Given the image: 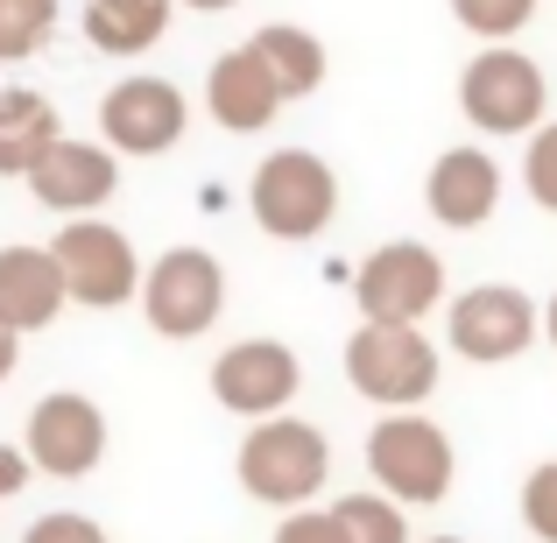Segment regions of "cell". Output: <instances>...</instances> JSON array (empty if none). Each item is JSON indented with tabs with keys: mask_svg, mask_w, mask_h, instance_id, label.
I'll return each instance as SVG.
<instances>
[{
	"mask_svg": "<svg viewBox=\"0 0 557 543\" xmlns=\"http://www.w3.org/2000/svg\"><path fill=\"white\" fill-rule=\"evenodd\" d=\"M233 473H240V488L255 502L283 508V516L289 508H311L332 480V437L304 417H261L240 437V452H233Z\"/></svg>",
	"mask_w": 557,
	"mask_h": 543,
	"instance_id": "obj_1",
	"label": "cell"
},
{
	"mask_svg": "<svg viewBox=\"0 0 557 543\" xmlns=\"http://www.w3.org/2000/svg\"><path fill=\"white\" fill-rule=\"evenodd\" d=\"M368 473L388 502L431 508L459 480V452L437 431V417H423V409H381V423L368 431Z\"/></svg>",
	"mask_w": 557,
	"mask_h": 543,
	"instance_id": "obj_2",
	"label": "cell"
},
{
	"mask_svg": "<svg viewBox=\"0 0 557 543\" xmlns=\"http://www.w3.org/2000/svg\"><path fill=\"white\" fill-rule=\"evenodd\" d=\"M459 113L480 127V135L508 141V135H536L550 113V78L530 50L516 42H487L473 64L459 71Z\"/></svg>",
	"mask_w": 557,
	"mask_h": 543,
	"instance_id": "obj_3",
	"label": "cell"
},
{
	"mask_svg": "<svg viewBox=\"0 0 557 543\" xmlns=\"http://www.w3.org/2000/svg\"><path fill=\"white\" fill-rule=\"evenodd\" d=\"M247 205H255V226L269 240H318L332 226V212H339V177L311 149H275L255 163Z\"/></svg>",
	"mask_w": 557,
	"mask_h": 543,
	"instance_id": "obj_4",
	"label": "cell"
},
{
	"mask_svg": "<svg viewBox=\"0 0 557 543\" xmlns=\"http://www.w3.org/2000/svg\"><path fill=\"white\" fill-rule=\"evenodd\" d=\"M346 381L381 409H423L437 395V346L423 340V325L360 318V332L346 340Z\"/></svg>",
	"mask_w": 557,
	"mask_h": 543,
	"instance_id": "obj_5",
	"label": "cell"
},
{
	"mask_svg": "<svg viewBox=\"0 0 557 543\" xmlns=\"http://www.w3.org/2000/svg\"><path fill=\"white\" fill-rule=\"evenodd\" d=\"M50 255H57V269H64L71 304H85V311H121V304L141 297V255L113 219H99V212L64 219Z\"/></svg>",
	"mask_w": 557,
	"mask_h": 543,
	"instance_id": "obj_6",
	"label": "cell"
},
{
	"mask_svg": "<svg viewBox=\"0 0 557 543\" xmlns=\"http://www.w3.org/2000/svg\"><path fill=\"white\" fill-rule=\"evenodd\" d=\"M226 311V269L205 247H170L141 269V318L156 340H205Z\"/></svg>",
	"mask_w": 557,
	"mask_h": 543,
	"instance_id": "obj_7",
	"label": "cell"
},
{
	"mask_svg": "<svg viewBox=\"0 0 557 543\" xmlns=\"http://www.w3.org/2000/svg\"><path fill=\"white\" fill-rule=\"evenodd\" d=\"M544 332V304L516 283H473L451 297L445 311V340L459 360L473 367H502V360H522Z\"/></svg>",
	"mask_w": 557,
	"mask_h": 543,
	"instance_id": "obj_8",
	"label": "cell"
},
{
	"mask_svg": "<svg viewBox=\"0 0 557 543\" xmlns=\"http://www.w3.org/2000/svg\"><path fill=\"white\" fill-rule=\"evenodd\" d=\"M354 304L374 325H417L445 304V261L423 240H381L354 269Z\"/></svg>",
	"mask_w": 557,
	"mask_h": 543,
	"instance_id": "obj_9",
	"label": "cell"
},
{
	"mask_svg": "<svg viewBox=\"0 0 557 543\" xmlns=\"http://www.w3.org/2000/svg\"><path fill=\"white\" fill-rule=\"evenodd\" d=\"M22 452H28V466L50 473V480H85L107 459V409L78 388H50L22 423Z\"/></svg>",
	"mask_w": 557,
	"mask_h": 543,
	"instance_id": "obj_10",
	"label": "cell"
},
{
	"mask_svg": "<svg viewBox=\"0 0 557 543\" xmlns=\"http://www.w3.org/2000/svg\"><path fill=\"white\" fill-rule=\"evenodd\" d=\"M304 388V360L289 354L283 340H233L226 354L212 360V403L226 409V417H289V403H297Z\"/></svg>",
	"mask_w": 557,
	"mask_h": 543,
	"instance_id": "obj_11",
	"label": "cell"
},
{
	"mask_svg": "<svg viewBox=\"0 0 557 543\" xmlns=\"http://www.w3.org/2000/svg\"><path fill=\"white\" fill-rule=\"evenodd\" d=\"M184 127H190V99L170 78H149V71L121 78L99 99V141L113 156H170L184 141Z\"/></svg>",
	"mask_w": 557,
	"mask_h": 543,
	"instance_id": "obj_12",
	"label": "cell"
},
{
	"mask_svg": "<svg viewBox=\"0 0 557 543\" xmlns=\"http://www.w3.org/2000/svg\"><path fill=\"white\" fill-rule=\"evenodd\" d=\"M28 198L42 205V212H57V219H92L99 205L121 190V156L107 149V141H78V135H64V141H50L42 149V163L28 170Z\"/></svg>",
	"mask_w": 557,
	"mask_h": 543,
	"instance_id": "obj_13",
	"label": "cell"
},
{
	"mask_svg": "<svg viewBox=\"0 0 557 543\" xmlns=\"http://www.w3.org/2000/svg\"><path fill=\"white\" fill-rule=\"evenodd\" d=\"M283 107L289 99L275 92V78H269V64H261L255 42L212 57V71H205V113H212L226 135H261Z\"/></svg>",
	"mask_w": 557,
	"mask_h": 543,
	"instance_id": "obj_14",
	"label": "cell"
},
{
	"mask_svg": "<svg viewBox=\"0 0 557 543\" xmlns=\"http://www.w3.org/2000/svg\"><path fill=\"white\" fill-rule=\"evenodd\" d=\"M494 205H502V163L487 149H445L431 163V177H423V212L451 233L487 226Z\"/></svg>",
	"mask_w": 557,
	"mask_h": 543,
	"instance_id": "obj_15",
	"label": "cell"
},
{
	"mask_svg": "<svg viewBox=\"0 0 557 543\" xmlns=\"http://www.w3.org/2000/svg\"><path fill=\"white\" fill-rule=\"evenodd\" d=\"M64 304H71V289H64V269H57L50 247H28V240L0 247V325L28 340V332L57 325Z\"/></svg>",
	"mask_w": 557,
	"mask_h": 543,
	"instance_id": "obj_16",
	"label": "cell"
},
{
	"mask_svg": "<svg viewBox=\"0 0 557 543\" xmlns=\"http://www.w3.org/2000/svg\"><path fill=\"white\" fill-rule=\"evenodd\" d=\"M50 141H64V121L50 99L28 85H0V177H28Z\"/></svg>",
	"mask_w": 557,
	"mask_h": 543,
	"instance_id": "obj_17",
	"label": "cell"
},
{
	"mask_svg": "<svg viewBox=\"0 0 557 543\" xmlns=\"http://www.w3.org/2000/svg\"><path fill=\"white\" fill-rule=\"evenodd\" d=\"M177 0H85V42L99 57H141L170 36Z\"/></svg>",
	"mask_w": 557,
	"mask_h": 543,
	"instance_id": "obj_18",
	"label": "cell"
},
{
	"mask_svg": "<svg viewBox=\"0 0 557 543\" xmlns=\"http://www.w3.org/2000/svg\"><path fill=\"white\" fill-rule=\"evenodd\" d=\"M247 42L261 50V64H269V78H275V92H283V99H304V92L325 85V42H318L311 28L269 22V28H255Z\"/></svg>",
	"mask_w": 557,
	"mask_h": 543,
	"instance_id": "obj_19",
	"label": "cell"
},
{
	"mask_svg": "<svg viewBox=\"0 0 557 543\" xmlns=\"http://www.w3.org/2000/svg\"><path fill=\"white\" fill-rule=\"evenodd\" d=\"M57 36V0H0V64H28Z\"/></svg>",
	"mask_w": 557,
	"mask_h": 543,
	"instance_id": "obj_20",
	"label": "cell"
},
{
	"mask_svg": "<svg viewBox=\"0 0 557 543\" xmlns=\"http://www.w3.org/2000/svg\"><path fill=\"white\" fill-rule=\"evenodd\" d=\"M332 516L346 522V536H354V543H417V536H409V522H403V502H388V494H339Z\"/></svg>",
	"mask_w": 557,
	"mask_h": 543,
	"instance_id": "obj_21",
	"label": "cell"
},
{
	"mask_svg": "<svg viewBox=\"0 0 557 543\" xmlns=\"http://www.w3.org/2000/svg\"><path fill=\"white\" fill-rule=\"evenodd\" d=\"M466 36H487V42H508L536 22V0H451Z\"/></svg>",
	"mask_w": 557,
	"mask_h": 543,
	"instance_id": "obj_22",
	"label": "cell"
},
{
	"mask_svg": "<svg viewBox=\"0 0 557 543\" xmlns=\"http://www.w3.org/2000/svg\"><path fill=\"white\" fill-rule=\"evenodd\" d=\"M522 522H530L536 543H557V459L530 466V480H522Z\"/></svg>",
	"mask_w": 557,
	"mask_h": 543,
	"instance_id": "obj_23",
	"label": "cell"
},
{
	"mask_svg": "<svg viewBox=\"0 0 557 543\" xmlns=\"http://www.w3.org/2000/svg\"><path fill=\"white\" fill-rule=\"evenodd\" d=\"M522 184H530V198L557 212V121H544L530 135V149H522Z\"/></svg>",
	"mask_w": 557,
	"mask_h": 543,
	"instance_id": "obj_24",
	"label": "cell"
},
{
	"mask_svg": "<svg viewBox=\"0 0 557 543\" xmlns=\"http://www.w3.org/2000/svg\"><path fill=\"white\" fill-rule=\"evenodd\" d=\"M22 543H113V536L92 516H78V508H50V516H36L22 530Z\"/></svg>",
	"mask_w": 557,
	"mask_h": 543,
	"instance_id": "obj_25",
	"label": "cell"
},
{
	"mask_svg": "<svg viewBox=\"0 0 557 543\" xmlns=\"http://www.w3.org/2000/svg\"><path fill=\"white\" fill-rule=\"evenodd\" d=\"M275 543H354V536H346V522L332 516V508H289Z\"/></svg>",
	"mask_w": 557,
	"mask_h": 543,
	"instance_id": "obj_26",
	"label": "cell"
},
{
	"mask_svg": "<svg viewBox=\"0 0 557 543\" xmlns=\"http://www.w3.org/2000/svg\"><path fill=\"white\" fill-rule=\"evenodd\" d=\"M28 473H36V466H28V452L22 445H0V502L28 488Z\"/></svg>",
	"mask_w": 557,
	"mask_h": 543,
	"instance_id": "obj_27",
	"label": "cell"
},
{
	"mask_svg": "<svg viewBox=\"0 0 557 543\" xmlns=\"http://www.w3.org/2000/svg\"><path fill=\"white\" fill-rule=\"evenodd\" d=\"M14 360H22V332H8V325H0V381L14 374Z\"/></svg>",
	"mask_w": 557,
	"mask_h": 543,
	"instance_id": "obj_28",
	"label": "cell"
},
{
	"mask_svg": "<svg viewBox=\"0 0 557 543\" xmlns=\"http://www.w3.org/2000/svg\"><path fill=\"white\" fill-rule=\"evenodd\" d=\"M184 8H198V14H226V8H240V0H184Z\"/></svg>",
	"mask_w": 557,
	"mask_h": 543,
	"instance_id": "obj_29",
	"label": "cell"
},
{
	"mask_svg": "<svg viewBox=\"0 0 557 543\" xmlns=\"http://www.w3.org/2000/svg\"><path fill=\"white\" fill-rule=\"evenodd\" d=\"M544 332H550V346H557V289H550V304H544Z\"/></svg>",
	"mask_w": 557,
	"mask_h": 543,
	"instance_id": "obj_30",
	"label": "cell"
},
{
	"mask_svg": "<svg viewBox=\"0 0 557 543\" xmlns=\"http://www.w3.org/2000/svg\"><path fill=\"white\" fill-rule=\"evenodd\" d=\"M431 543H466V536H431Z\"/></svg>",
	"mask_w": 557,
	"mask_h": 543,
	"instance_id": "obj_31",
	"label": "cell"
}]
</instances>
